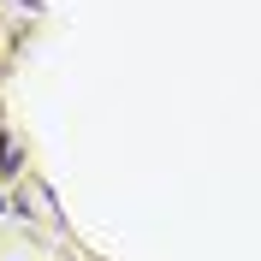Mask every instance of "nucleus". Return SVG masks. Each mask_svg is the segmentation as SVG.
I'll list each match as a JSON object with an SVG mask.
<instances>
[{"mask_svg":"<svg viewBox=\"0 0 261 261\" xmlns=\"http://www.w3.org/2000/svg\"><path fill=\"white\" fill-rule=\"evenodd\" d=\"M0 208H6V202H0Z\"/></svg>","mask_w":261,"mask_h":261,"instance_id":"1","label":"nucleus"}]
</instances>
